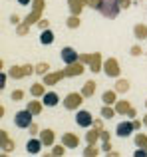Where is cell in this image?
I'll return each mask as SVG.
<instances>
[{
	"label": "cell",
	"instance_id": "d590c367",
	"mask_svg": "<svg viewBox=\"0 0 147 157\" xmlns=\"http://www.w3.org/2000/svg\"><path fill=\"white\" fill-rule=\"evenodd\" d=\"M101 151H104V153H111V151H113V145H111V143H109V141H101Z\"/></svg>",
	"mask_w": 147,
	"mask_h": 157
},
{
	"label": "cell",
	"instance_id": "ab89813d",
	"mask_svg": "<svg viewBox=\"0 0 147 157\" xmlns=\"http://www.w3.org/2000/svg\"><path fill=\"white\" fill-rule=\"evenodd\" d=\"M28 131H30V135H34V137H36V135H38V133H40V127H38V125H36V123H32V125H30V127H28Z\"/></svg>",
	"mask_w": 147,
	"mask_h": 157
},
{
	"label": "cell",
	"instance_id": "681fc988",
	"mask_svg": "<svg viewBox=\"0 0 147 157\" xmlns=\"http://www.w3.org/2000/svg\"><path fill=\"white\" fill-rule=\"evenodd\" d=\"M143 125L147 127V113H145V117H143Z\"/></svg>",
	"mask_w": 147,
	"mask_h": 157
},
{
	"label": "cell",
	"instance_id": "f1b7e54d",
	"mask_svg": "<svg viewBox=\"0 0 147 157\" xmlns=\"http://www.w3.org/2000/svg\"><path fill=\"white\" fill-rule=\"evenodd\" d=\"M113 115H117L115 107H113V105H107V104H104V107H101V117H104V119H111Z\"/></svg>",
	"mask_w": 147,
	"mask_h": 157
},
{
	"label": "cell",
	"instance_id": "f907efd6",
	"mask_svg": "<svg viewBox=\"0 0 147 157\" xmlns=\"http://www.w3.org/2000/svg\"><path fill=\"white\" fill-rule=\"evenodd\" d=\"M135 2H145V0H135Z\"/></svg>",
	"mask_w": 147,
	"mask_h": 157
},
{
	"label": "cell",
	"instance_id": "7402d4cb",
	"mask_svg": "<svg viewBox=\"0 0 147 157\" xmlns=\"http://www.w3.org/2000/svg\"><path fill=\"white\" fill-rule=\"evenodd\" d=\"M100 129H96V127H92V129H88V133H85V143L88 145H97V139H100Z\"/></svg>",
	"mask_w": 147,
	"mask_h": 157
},
{
	"label": "cell",
	"instance_id": "c3c4849f",
	"mask_svg": "<svg viewBox=\"0 0 147 157\" xmlns=\"http://www.w3.org/2000/svg\"><path fill=\"white\" fill-rule=\"evenodd\" d=\"M20 4H22V6H28V4H32V0H18Z\"/></svg>",
	"mask_w": 147,
	"mask_h": 157
},
{
	"label": "cell",
	"instance_id": "1f68e13d",
	"mask_svg": "<svg viewBox=\"0 0 147 157\" xmlns=\"http://www.w3.org/2000/svg\"><path fill=\"white\" fill-rule=\"evenodd\" d=\"M81 153H84L85 157H93V155L100 153V147H97V145H88L84 151H81Z\"/></svg>",
	"mask_w": 147,
	"mask_h": 157
},
{
	"label": "cell",
	"instance_id": "d4e9b609",
	"mask_svg": "<svg viewBox=\"0 0 147 157\" xmlns=\"http://www.w3.org/2000/svg\"><path fill=\"white\" fill-rule=\"evenodd\" d=\"M96 82H93V80H89V82H85V84H84V88H81V96H84V98H92L93 96V94H96Z\"/></svg>",
	"mask_w": 147,
	"mask_h": 157
},
{
	"label": "cell",
	"instance_id": "4316f807",
	"mask_svg": "<svg viewBox=\"0 0 147 157\" xmlns=\"http://www.w3.org/2000/svg\"><path fill=\"white\" fill-rule=\"evenodd\" d=\"M80 24H81V18L77 14H70L66 18V26L70 28V30H76V28H80Z\"/></svg>",
	"mask_w": 147,
	"mask_h": 157
},
{
	"label": "cell",
	"instance_id": "d6986e66",
	"mask_svg": "<svg viewBox=\"0 0 147 157\" xmlns=\"http://www.w3.org/2000/svg\"><path fill=\"white\" fill-rule=\"evenodd\" d=\"M42 101H44V105L46 107H56L60 104V96L56 92H46L44 94V98H42Z\"/></svg>",
	"mask_w": 147,
	"mask_h": 157
},
{
	"label": "cell",
	"instance_id": "f6af8a7d",
	"mask_svg": "<svg viewBox=\"0 0 147 157\" xmlns=\"http://www.w3.org/2000/svg\"><path fill=\"white\" fill-rule=\"evenodd\" d=\"M100 139H101V141H109V131L101 129V133H100Z\"/></svg>",
	"mask_w": 147,
	"mask_h": 157
},
{
	"label": "cell",
	"instance_id": "603a6c76",
	"mask_svg": "<svg viewBox=\"0 0 147 157\" xmlns=\"http://www.w3.org/2000/svg\"><path fill=\"white\" fill-rule=\"evenodd\" d=\"M30 94L34 98H44V94H46V84H44V82H36V84H32Z\"/></svg>",
	"mask_w": 147,
	"mask_h": 157
},
{
	"label": "cell",
	"instance_id": "83f0119b",
	"mask_svg": "<svg viewBox=\"0 0 147 157\" xmlns=\"http://www.w3.org/2000/svg\"><path fill=\"white\" fill-rule=\"evenodd\" d=\"M133 34H135L137 40H145L147 38V26L145 24H135L133 26Z\"/></svg>",
	"mask_w": 147,
	"mask_h": 157
},
{
	"label": "cell",
	"instance_id": "9c48e42d",
	"mask_svg": "<svg viewBox=\"0 0 147 157\" xmlns=\"http://www.w3.org/2000/svg\"><path fill=\"white\" fill-rule=\"evenodd\" d=\"M60 58H62L64 64H76V62H80V54L74 50V48H70V46H64L62 48Z\"/></svg>",
	"mask_w": 147,
	"mask_h": 157
},
{
	"label": "cell",
	"instance_id": "4fadbf2b",
	"mask_svg": "<svg viewBox=\"0 0 147 157\" xmlns=\"http://www.w3.org/2000/svg\"><path fill=\"white\" fill-rule=\"evenodd\" d=\"M84 62H76V64H66V68H64V72H66V78H77L84 74Z\"/></svg>",
	"mask_w": 147,
	"mask_h": 157
},
{
	"label": "cell",
	"instance_id": "d6a6232c",
	"mask_svg": "<svg viewBox=\"0 0 147 157\" xmlns=\"http://www.w3.org/2000/svg\"><path fill=\"white\" fill-rule=\"evenodd\" d=\"M50 153L54 155V157H62L64 153H66V145H64V143H62V145H54Z\"/></svg>",
	"mask_w": 147,
	"mask_h": 157
},
{
	"label": "cell",
	"instance_id": "9a60e30c",
	"mask_svg": "<svg viewBox=\"0 0 147 157\" xmlns=\"http://www.w3.org/2000/svg\"><path fill=\"white\" fill-rule=\"evenodd\" d=\"M0 145H2V151L4 153H12L14 151V139H10V135L6 131H0Z\"/></svg>",
	"mask_w": 147,
	"mask_h": 157
},
{
	"label": "cell",
	"instance_id": "f546056e",
	"mask_svg": "<svg viewBox=\"0 0 147 157\" xmlns=\"http://www.w3.org/2000/svg\"><path fill=\"white\" fill-rule=\"evenodd\" d=\"M133 143H135L137 147H145V149H147V135H145V133H135Z\"/></svg>",
	"mask_w": 147,
	"mask_h": 157
},
{
	"label": "cell",
	"instance_id": "bcb514c9",
	"mask_svg": "<svg viewBox=\"0 0 147 157\" xmlns=\"http://www.w3.org/2000/svg\"><path fill=\"white\" fill-rule=\"evenodd\" d=\"M133 125H135V129H141V127H143V121H139V119H133Z\"/></svg>",
	"mask_w": 147,
	"mask_h": 157
},
{
	"label": "cell",
	"instance_id": "5b68a950",
	"mask_svg": "<svg viewBox=\"0 0 147 157\" xmlns=\"http://www.w3.org/2000/svg\"><path fill=\"white\" fill-rule=\"evenodd\" d=\"M85 98L81 96V92H70L66 96V100H64V107H66L68 111H77L81 107V101H84Z\"/></svg>",
	"mask_w": 147,
	"mask_h": 157
},
{
	"label": "cell",
	"instance_id": "2e32d148",
	"mask_svg": "<svg viewBox=\"0 0 147 157\" xmlns=\"http://www.w3.org/2000/svg\"><path fill=\"white\" fill-rule=\"evenodd\" d=\"M88 6V0H68V8H70V14H81V10Z\"/></svg>",
	"mask_w": 147,
	"mask_h": 157
},
{
	"label": "cell",
	"instance_id": "3957f363",
	"mask_svg": "<svg viewBox=\"0 0 147 157\" xmlns=\"http://www.w3.org/2000/svg\"><path fill=\"white\" fill-rule=\"evenodd\" d=\"M32 74H36V66L30 64H22V66H12L8 70V76L14 78V80H22V78H30Z\"/></svg>",
	"mask_w": 147,
	"mask_h": 157
},
{
	"label": "cell",
	"instance_id": "ba28073f",
	"mask_svg": "<svg viewBox=\"0 0 147 157\" xmlns=\"http://www.w3.org/2000/svg\"><path fill=\"white\" fill-rule=\"evenodd\" d=\"M104 74L107 78H119V74H121L119 62H117L115 58H107V60H104Z\"/></svg>",
	"mask_w": 147,
	"mask_h": 157
},
{
	"label": "cell",
	"instance_id": "816d5d0a",
	"mask_svg": "<svg viewBox=\"0 0 147 157\" xmlns=\"http://www.w3.org/2000/svg\"><path fill=\"white\" fill-rule=\"evenodd\" d=\"M145 109H147V100H145Z\"/></svg>",
	"mask_w": 147,
	"mask_h": 157
},
{
	"label": "cell",
	"instance_id": "7dc6e473",
	"mask_svg": "<svg viewBox=\"0 0 147 157\" xmlns=\"http://www.w3.org/2000/svg\"><path fill=\"white\" fill-rule=\"evenodd\" d=\"M121 2V8H129V4H131V0H119Z\"/></svg>",
	"mask_w": 147,
	"mask_h": 157
},
{
	"label": "cell",
	"instance_id": "e575fe53",
	"mask_svg": "<svg viewBox=\"0 0 147 157\" xmlns=\"http://www.w3.org/2000/svg\"><path fill=\"white\" fill-rule=\"evenodd\" d=\"M28 30H30V26H28V24H24V22H20V24H18V30H16V32H18V36H26Z\"/></svg>",
	"mask_w": 147,
	"mask_h": 157
},
{
	"label": "cell",
	"instance_id": "ffe728a7",
	"mask_svg": "<svg viewBox=\"0 0 147 157\" xmlns=\"http://www.w3.org/2000/svg\"><path fill=\"white\" fill-rule=\"evenodd\" d=\"M129 88H131V82L125 80V78H117L115 86H113V90H115L117 94H127V92H129Z\"/></svg>",
	"mask_w": 147,
	"mask_h": 157
},
{
	"label": "cell",
	"instance_id": "44dd1931",
	"mask_svg": "<svg viewBox=\"0 0 147 157\" xmlns=\"http://www.w3.org/2000/svg\"><path fill=\"white\" fill-rule=\"evenodd\" d=\"M101 101L107 105H115L117 104V92L115 90H107V92L101 94Z\"/></svg>",
	"mask_w": 147,
	"mask_h": 157
},
{
	"label": "cell",
	"instance_id": "f35d334b",
	"mask_svg": "<svg viewBox=\"0 0 147 157\" xmlns=\"http://www.w3.org/2000/svg\"><path fill=\"white\" fill-rule=\"evenodd\" d=\"M38 28H40V30H46V28H50V22H48L46 18H40V22H38Z\"/></svg>",
	"mask_w": 147,
	"mask_h": 157
},
{
	"label": "cell",
	"instance_id": "7bdbcfd3",
	"mask_svg": "<svg viewBox=\"0 0 147 157\" xmlns=\"http://www.w3.org/2000/svg\"><path fill=\"white\" fill-rule=\"evenodd\" d=\"M129 52H131V56H141V54H143V50H141L139 46H131V50H129Z\"/></svg>",
	"mask_w": 147,
	"mask_h": 157
},
{
	"label": "cell",
	"instance_id": "484cf974",
	"mask_svg": "<svg viewBox=\"0 0 147 157\" xmlns=\"http://www.w3.org/2000/svg\"><path fill=\"white\" fill-rule=\"evenodd\" d=\"M28 109H30L32 111V113H34V115H38V113H42V109H44V107H46V105H44V101H38V100H32V101H28Z\"/></svg>",
	"mask_w": 147,
	"mask_h": 157
},
{
	"label": "cell",
	"instance_id": "7a4b0ae2",
	"mask_svg": "<svg viewBox=\"0 0 147 157\" xmlns=\"http://www.w3.org/2000/svg\"><path fill=\"white\" fill-rule=\"evenodd\" d=\"M80 62H84L85 66H89L93 74L97 72H104V60H101V54L100 52H93V54H80Z\"/></svg>",
	"mask_w": 147,
	"mask_h": 157
},
{
	"label": "cell",
	"instance_id": "b9f144b4",
	"mask_svg": "<svg viewBox=\"0 0 147 157\" xmlns=\"http://www.w3.org/2000/svg\"><path fill=\"white\" fill-rule=\"evenodd\" d=\"M10 22L14 24V26H18V24L22 22V16H18V14H12V16H10Z\"/></svg>",
	"mask_w": 147,
	"mask_h": 157
},
{
	"label": "cell",
	"instance_id": "60d3db41",
	"mask_svg": "<svg viewBox=\"0 0 147 157\" xmlns=\"http://www.w3.org/2000/svg\"><path fill=\"white\" fill-rule=\"evenodd\" d=\"M8 78H10V76H8V74H4V72H0V90H2V88H4V86H6V80H8Z\"/></svg>",
	"mask_w": 147,
	"mask_h": 157
},
{
	"label": "cell",
	"instance_id": "e0dca14e",
	"mask_svg": "<svg viewBox=\"0 0 147 157\" xmlns=\"http://www.w3.org/2000/svg\"><path fill=\"white\" fill-rule=\"evenodd\" d=\"M40 139H42L44 147H52V145H54V141H56L54 129H42V131H40Z\"/></svg>",
	"mask_w": 147,
	"mask_h": 157
},
{
	"label": "cell",
	"instance_id": "ee69618b",
	"mask_svg": "<svg viewBox=\"0 0 147 157\" xmlns=\"http://www.w3.org/2000/svg\"><path fill=\"white\" fill-rule=\"evenodd\" d=\"M135 157H147V149H145V147H137Z\"/></svg>",
	"mask_w": 147,
	"mask_h": 157
},
{
	"label": "cell",
	"instance_id": "8d00e7d4",
	"mask_svg": "<svg viewBox=\"0 0 147 157\" xmlns=\"http://www.w3.org/2000/svg\"><path fill=\"white\" fill-rule=\"evenodd\" d=\"M88 6H89V8H93V10H100L101 0H88Z\"/></svg>",
	"mask_w": 147,
	"mask_h": 157
},
{
	"label": "cell",
	"instance_id": "74e56055",
	"mask_svg": "<svg viewBox=\"0 0 147 157\" xmlns=\"http://www.w3.org/2000/svg\"><path fill=\"white\" fill-rule=\"evenodd\" d=\"M92 127H96V129H104V119H100V117H97V119H93V123H92Z\"/></svg>",
	"mask_w": 147,
	"mask_h": 157
},
{
	"label": "cell",
	"instance_id": "4dcf8cb0",
	"mask_svg": "<svg viewBox=\"0 0 147 157\" xmlns=\"http://www.w3.org/2000/svg\"><path fill=\"white\" fill-rule=\"evenodd\" d=\"M48 72H50V64H48V62H40V64H36V74H38V76H46Z\"/></svg>",
	"mask_w": 147,
	"mask_h": 157
},
{
	"label": "cell",
	"instance_id": "ac0fdd59",
	"mask_svg": "<svg viewBox=\"0 0 147 157\" xmlns=\"http://www.w3.org/2000/svg\"><path fill=\"white\" fill-rule=\"evenodd\" d=\"M62 143L68 147V149H76V147L80 145V137H77L76 133H64L62 135Z\"/></svg>",
	"mask_w": 147,
	"mask_h": 157
},
{
	"label": "cell",
	"instance_id": "52a82bcc",
	"mask_svg": "<svg viewBox=\"0 0 147 157\" xmlns=\"http://www.w3.org/2000/svg\"><path fill=\"white\" fill-rule=\"evenodd\" d=\"M113 107H115L117 115H127L129 119H135V115H137L135 107H133L131 104H129L127 100H117V104L113 105Z\"/></svg>",
	"mask_w": 147,
	"mask_h": 157
},
{
	"label": "cell",
	"instance_id": "277c9868",
	"mask_svg": "<svg viewBox=\"0 0 147 157\" xmlns=\"http://www.w3.org/2000/svg\"><path fill=\"white\" fill-rule=\"evenodd\" d=\"M32 12L26 16V20H22L24 24H28V26H32V24H38L40 18H42V12H44V0H32Z\"/></svg>",
	"mask_w": 147,
	"mask_h": 157
},
{
	"label": "cell",
	"instance_id": "8992f818",
	"mask_svg": "<svg viewBox=\"0 0 147 157\" xmlns=\"http://www.w3.org/2000/svg\"><path fill=\"white\" fill-rule=\"evenodd\" d=\"M32 117H34V113H32L28 107L22 109V111H16V115H14L16 127H20V129H28V127L32 125Z\"/></svg>",
	"mask_w": 147,
	"mask_h": 157
},
{
	"label": "cell",
	"instance_id": "836d02e7",
	"mask_svg": "<svg viewBox=\"0 0 147 157\" xmlns=\"http://www.w3.org/2000/svg\"><path fill=\"white\" fill-rule=\"evenodd\" d=\"M10 100H14V101L24 100V90H14V92L10 94Z\"/></svg>",
	"mask_w": 147,
	"mask_h": 157
},
{
	"label": "cell",
	"instance_id": "7c38bea8",
	"mask_svg": "<svg viewBox=\"0 0 147 157\" xmlns=\"http://www.w3.org/2000/svg\"><path fill=\"white\" fill-rule=\"evenodd\" d=\"M76 123H77L80 127H92V123H93L92 113H89L88 109H77V113H76Z\"/></svg>",
	"mask_w": 147,
	"mask_h": 157
},
{
	"label": "cell",
	"instance_id": "8fae6325",
	"mask_svg": "<svg viewBox=\"0 0 147 157\" xmlns=\"http://www.w3.org/2000/svg\"><path fill=\"white\" fill-rule=\"evenodd\" d=\"M133 131H135L133 119H131V121H121V123H117V127H115V135H117V137H129Z\"/></svg>",
	"mask_w": 147,
	"mask_h": 157
},
{
	"label": "cell",
	"instance_id": "6da1fadb",
	"mask_svg": "<svg viewBox=\"0 0 147 157\" xmlns=\"http://www.w3.org/2000/svg\"><path fill=\"white\" fill-rule=\"evenodd\" d=\"M121 10H123V8H121V2H119V0H101L100 12H101V16H104V18L113 20V18H117V14H119Z\"/></svg>",
	"mask_w": 147,
	"mask_h": 157
},
{
	"label": "cell",
	"instance_id": "cb8c5ba5",
	"mask_svg": "<svg viewBox=\"0 0 147 157\" xmlns=\"http://www.w3.org/2000/svg\"><path fill=\"white\" fill-rule=\"evenodd\" d=\"M52 42H54V32H52L50 28L42 30V34H40V44H42V46H50Z\"/></svg>",
	"mask_w": 147,
	"mask_h": 157
},
{
	"label": "cell",
	"instance_id": "5bb4252c",
	"mask_svg": "<svg viewBox=\"0 0 147 157\" xmlns=\"http://www.w3.org/2000/svg\"><path fill=\"white\" fill-rule=\"evenodd\" d=\"M42 147H44V143H42V139H36L34 135H32L30 139H28V143H26V151L28 153H32V155H38L40 151H42Z\"/></svg>",
	"mask_w": 147,
	"mask_h": 157
},
{
	"label": "cell",
	"instance_id": "30bf717a",
	"mask_svg": "<svg viewBox=\"0 0 147 157\" xmlns=\"http://www.w3.org/2000/svg\"><path fill=\"white\" fill-rule=\"evenodd\" d=\"M66 78V72L64 70H56V72H48L46 76H42V82L46 86H56L58 82H62Z\"/></svg>",
	"mask_w": 147,
	"mask_h": 157
}]
</instances>
